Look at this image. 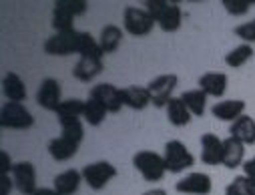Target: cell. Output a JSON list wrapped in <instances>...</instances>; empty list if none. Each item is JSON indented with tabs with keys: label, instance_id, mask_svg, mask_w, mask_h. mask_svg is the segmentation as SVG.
Instances as JSON below:
<instances>
[{
	"label": "cell",
	"instance_id": "obj_3",
	"mask_svg": "<svg viewBox=\"0 0 255 195\" xmlns=\"http://www.w3.org/2000/svg\"><path fill=\"white\" fill-rule=\"evenodd\" d=\"M155 18L145 10V8H139V6H127L123 10V30L131 36H137V38H143V36H149L155 28Z\"/></svg>",
	"mask_w": 255,
	"mask_h": 195
},
{
	"label": "cell",
	"instance_id": "obj_29",
	"mask_svg": "<svg viewBox=\"0 0 255 195\" xmlns=\"http://www.w3.org/2000/svg\"><path fill=\"white\" fill-rule=\"evenodd\" d=\"M107 107L101 103V101H97V99H87L85 101V115H83V119L91 125V127H99V125H103V121L107 119Z\"/></svg>",
	"mask_w": 255,
	"mask_h": 195
},
{
	"label": "cell",
	"instance_id": "obj_34",
	"mask_svg": "<svg viewBox=\"0 0 255 195\" xmlns=\"http://www.w3.org/2000/svg\"><path fill=\"white\" fill-rule=\"evenodd\" d=\"M12 189H14L12 175H2V177H0V195H10Z\"/></svg>",
	"mask_w": 255,
	"mask_h": 195
},
{
	"label": "cell",
	"instance_id": "obj_16",
	"mask_svg": "<svg viewBox=\"0 0 255 195\" xmlns=\"http://www.w3.org/2000/svg\"><path fill=\"white\" fill-rule=\"evenodd\" d=\"M83 171L79 169H67L54 177L52 181V189L58 193V195H77L79 189H81V183H83Z\"/></svg>",
	"mask_w": 255,
	"mask_h": 195
},
{
	"label": "cell",
	"instance_id": "obj_31",
	"mask_svg": "<svg viewBox=\"0 0 255 195\" xmlns=\"http://www.w3.org/2000/svg\"><path fill=\"white\" fill-rule=\"evenodd\" d=\"M221 4L231 16H243L255 4V0H221Z\"/></svg>",
	"mask_w": 255,
	"mask_h": 195
},
{
	"label": "cell",
	"instance_id": "obj_1",
	"mask_svg": "<svg viewBox=\"0 0 255 195\" xmlns=\"http://www.w3.org/2000/svg\"><path fill=\"white\" fill-rule=\"evenodd\" d=\"M89 10L87 0H56L52 8V28L56 32H71L75 28V18Z\"/></svg>",
	"mask_w": 255,
	"mask_h": 195
},
{
	"label": "cell",
	"instance_id": "obj_26",
	"mask_svg": "<svg viewBox=\"0 0 255 195\" xmlns=\"http://www.w3.org/2000/svg\"><path fill=\"white\" fill-rule=\"evenodd\" d=\"M165 111H167V119H169V123L173 127H185V125L191 123V119H193V115H191L187 105L181 101V97H173L167 103Z\"/></svg>",
	"mask_w": 255,
	"mask_h": 195
},
{
	"label": "cell",
	"instance_id": "obj_9",
	"mask_svg": "<svg viewBox=\"0 0 255 195\" xmlns=\"http://www.w3.org/2000/svg\"><path fill=\"white\" fill-rule=\"evenodd\" d=\"M211 189H213L211 177L207 173H201V171L189 173L175 183V191L183 193V195H209Z\"/></svg>",
	"mask_w": 255,
	"mask_h": 195
},
{
	"label": "cell",
	"instance_id": "obj_2",
	"mask_svg": "<svg viewBox=\"0 0 255 195\" xmlns=\"http://www.w3.org/2000/svg\"><path fill=\"white\" fill-rule=\"evenodd\" d=\"M133 167L141 173V177L147 183H157L167 173V165H165L163 155H159L157 151H149V149L137 151L133 155Z\"/></svg>",
	"mask_w": 255,
	"mask_h": 195
},
{
	"label": "cell",
	"instance_id": "obj_37",
	"mask_svg": "<svg viewBox=\"0 0 255 195\" xmlns=\"http://www.w3.org/2000/svg\"><path fill=\"white\" fill-rule=\"evenodd\" d=\"M141 195H167V191L165 189H149V191H145V193H141Z\"/></svg>",
	"mask_w": 255,
	"mask_h": 195
},
{
	"label": "cell",
	"instance_id": "obj_17",
	"mask_svg": "<svg viewBox=\"0 0 255 195\" xmlns=\"http://www.w3.org/2000/svg\"><path fill=\"white\" fill-rule=\"evenodd\" d=\"M245 101L243 99H227V101H219L211 107V115L219 121H227L233 123L237 121L241 115H245Z\"/></svg>",
	"mask_w": 255,
	"mask_h": 195
},
{
	"label": "cell",
	"instance_id": "obj_25",
	"mask_svg": "<svg viewBox=\"0 0 255 195\" xmlns=\"http://www.w3.org/2000/svg\"><path fill=\"white\" fill-rule=\"evenodd\" d=\"M123 36H125V30L117 24H107L101 34H99V44L103 48L105 54H115L123 42Z\"/></svg>",
	"mask_w": 255,
	"mask_h": 195
},
{
	"label": "cell",
	"instance_id": "obj_24",
	"mask_svg": "<svg viewBox=\"0 0 255 195\" xmlns=\"http://www.w3.org/2000/svg\"><path fill=\"white\" fill-rule=\"evenodd\" d=\"M229 135L239 139L243 145H255V119L249 115H241L237 121L231 123Z\"/></svg>",
	"mask_w": 255,
	"mask_h": 195
},
{
	"label": "cell",
	"instance_id": "obj_28",
	"mask_svg": "<svg viewBox=\"0 0 255 195\" xmlns=\"http://www.w3.org/2000/svg\"><path fill=\"white\" fill-rule=\"evenodd\" d=\"M255 56V48L251 46V44H239V46H235V48H231L227 54H225V64L227 67H231V69H239V67H243V64H247L251 58Z\"/></svg>",
	"mask_w": 255,
	"mask_h": 195
},
{
	"label": "cell",
	"instance_id": "obj_8",
	"mask_svg": "<svg viewBox=\"0 0 255 195\" xmlns=\"http://www.w3.org/2000/svg\"><path fill=\"white\" fill-rule=\"evenodd\" d=\"M115 177H117V167L111 161H105V159L89 163L87 167H83V179L95 191L105 189L109 185V181H113Z\"/></svg>",
	"mask_w": 255,
	"mask_h": 195
},
{
	"label": "cell",
	"instance_id": "obj_21",
	"mask_svg": "<svg viewBox=\"0 0 255 195\" xmlns=\"http://www.w3.org/2000/svg\"><path fill=\"white\" fill-rule=\"evenodd\" d=\"M2 95L12 103H24L26 101V95H28L26 85L18 73L10 71L2 77Z\"/></svg>",
	"mask_w": 255,
	"mask_h": 195
},
{
	"label": "cell",
	"instance_id": "obj_10",
	"mask_svg": "<svg viewBox=\"0 0 255 195\" xmlns=\"http://www.w3.org/2000/svg\"><path fill=\"white\" fill-rule=\"evenodd\" d=\"M81 139L77 137H71V135H65V133H60L58 137L50 139L48 143V155L54 159V161H69L77 155L79 147H81Z\"/></svg>",
	"mask_w": 255,
	"mask_h": 195
},
{
	"label": "cell",
	"instance_id": "obj_6",
	"mask_svg": "<svg viewBox=\"0 0 255 195\" xmlns=\"http://www.w3.org/2000/svg\"><path fill=\"white\" fill-rule=\"evenodd\" d=\"M163 159H165V165H167L169 173H183L189 167H193V163H195L193 153H191L189 147L179 139H171V141L165 143Z\"/></svg>",
	"mask_w": 255,
	"mask_h": 195
},
{
	"label": "cell",
	"instance_id": "obj_4",
	"mask_svg": "<svg viewBox=\"0 0 255 195\" xmlns=\"http://www.w3.org/2000/svg\"><path fill=\"white\" fill-rule=\"evenodd\" d=\"M0 125L12 131H26L34 125V115L24 107V103L6 101L0 109Z\"/></svg>",
	"mask_w": 255,
	"mask_h": 195
},
{
	"label": "cell",
	"instance_id": "obj_27",
	"mask_svg": "<svg viewBox=\"0 0 255 195\" xmlns=\"http://www.w3.org/2000/svg\"><path fill=\"white\" fill-rule=\"evenodd\" d=\"M181 101L187 105V109L191 111L193 117H203L205 115V107H207V95L201 89H189L181 95Z\"/></svg>",
	"mask_w": 255,
	"mask_h": 195
},
{
	"label": "cell",
	"instance_id": "obj_18",
	"mask_svg": "<svg viewBox=\"0 0 255 195\" xmlns=\"http://www.w3.org/2000/svg\"><path fill=\"white\" fill-rule=\"evenodd\" d=\"M54 115H56L60 127L79 123L83 119V115H85V101H81V99H67V101H62Z\"/></svg>",
	"mask_w": 255,
	"mask_h": 195
},
{
	"label": "cell",
	"instance_id": "obj_33",
	"mask_svg": "<svg viewBox=\"0 0 255 195\" xmlns=\"http://www.w3.org/2000/svg\"><path fill=\"white\" fill-rule=\"evenodd\" d=\"M12 169H14V163H12L10 155L6 151H0V173L2 175H12Z\"/></svg>",
	"mask_w": 255,
	"mask_h": 195
},
{
	"label": "cell",
	"instance_id": "obj_14",
	"mask_svg": "<svg viewBox=\"0 0 255 195\" xmlns=\"http://www.w3.org/2000/svg\"><path fill=\"white\" fill-rule=\"evenodd\" d=\"M201 161L203 165H221L223 163V141L215 133L201 135Z\"/></svg>",
	"mask_w": 255,
	"mask_h": 195
},
{
	"label": "cell",
	"instance_id": "obj_35",
	"mask_svg": "<svg viewBox=\"0 0 255 195\" xmlns=\"http://www.w3.org/2000/svg\"><path fill=\"white\" fill-rule=\"evenodd\" d=\"M243 175H249V177H255V155L253 157H249L243 165Z\"/></svg>",
	"mask_w": 255,
	"mask_h": 195
},
{
	"label": "cell",
	"instance_id": "obj_15",
	"mask_svg": "<svg viewBox=\"0 0 255 195\" xmlns=\"http://www.w3.org/2000/svg\"><path fill=\"white\" fill-rule=\"evenodd\" d=\"M103 69H105V64L101 56H79L73 69V77L83 83H91L103 73Z\"/></svg>",
	"mask_w": 255,
	"mask_h": 195
},
{
	"label": "cell",
	"instance_id": "obj_11",
	"mask_svg": "<svg viewBox=\"0 0 255 195\" xmlns=\"http://www.w3.org/2000/svg\"><path fill=\"white\" fill-rule=\"evenodd\" d=\"M36 103L44 109V111H52L56 113V109L62 103V91L56 79H42L38 91H36Z\"/></svg>",
	"mask_w": 255,
	"mask_h": 195
},
{
	"label": "cell",
	"instance_id": "obj_19",
	"mask_svg": "<svg viewBox=\"0 0 255 195\" xmlns=\"http://www.w3.org/2000/svg\"><path fill=\"white\" fill-rule=\"evenodd\" d=\"M121 97H123V105L133 111H143L151 105V95L147 87H139V85L125 87L121 89Z\"/></svg>",
	"mask_w": 255,
	"mask_h": 195
},
{
	"label": "cell",
	"instance_id": "obj_13",
	"mask_svg": "<svg viewBox=\"0 0 255 195\" xmlns=\"http://www.w3.org/2000/svg\"><path fill=\"white\" fill-rule=\"evenodd\" d=\"M12 179H14V187L22 195H32L38 189L36 187V169H34V165L30 161H18V163H14Z\"/></svg>",
	"mask_w": 255,
	"mask_h": 195
},
{
	"label": "cell",
	"instance_id": "obj_30",
	"mask_svg": "<svg viewBox=\"0 0 255 195\" xmlns=\"http://www.w3.org/2000/svg\"><path fill=\"white\" fill-rule=\"evenodd\" d=\"M225 195H255V177H249V175L235 177L225 187Z\"/></svg>",
	"mask_w": 255,
	"mask_h": 195
},
{
	"label": "cell",
	"instance_id": "obj_32",
	"mask_svg": "<svg viewBox=\"0 0 255 195\" xmlns=\"http://www.w3.org/2000/svg\"><path fill=\"white\" fill-rule=\"evenodd\" d=\"M233 32H235V36H239L245 44H253V42H255V18H253V20H247V22H243V24H239V26H235Z\"/></svg>",
	"mask_w": 255,
	"mask_h": 195
},
{
	"label": "cell",
	"instance_id": "obj_5",
	"mask_svg": "<svg viewBox=\"0 0 255 195\" xmlns=\"http://www.w3.org/2000/svg\"><path fill=\"white\" fill-rule=\"evenodd\" d=\"M44 52L50 56H71L79 54L81 50V30H71V32H54L48 36L42 44Z\"/></svg>",
	"mask_w": 255,
	"mask_h": 195
},
{
	"label": "cell",
	"instance_id": "obj_12",
	"mask_svg": "<svg viewBox=\"0 0 255 195\" xmlns=\"http://www.w3.org/2000/svg\"><path fill=\"white\" fill-rule=\"evenodd\" d=\"M89 97L101 101L107 107L109 113H119L125 107L123 105V97H121V89L115 87V85H111V83H99V85H95L91 89Z\"/></svg>",
	"mask_w": 255,
	"mask_h": 195
},
{
	"label": "cell",
	"instance_id": "obj_22",
	"mask_svg": "<svg viewBox=\"0 0 255 195\" xmlns=\"http://www.w3.org/2000/svg\"><path fill=\"white\" fill-rule=\"evenodd\" d=\"M227 75L225 73H205L199 77V89L207 95V97H215L221 99L227 91Z\"/></svg>",
	"mask_w": 255,
	"mask_h": 195
},
{
	"label": "cell",
	"instance_id": "obj_7",
	"mask_svg": "<svg viewBox=\"0 0 255 195\" xmlns=\"http://www.w3.org/2000/svg\"><path fill=\"white\" fill-rule=\"evenodd\" d=\"M179 85V77L175 73H165V75H159L155 77L147 89H149V95H151V105L157 107V109H165L167 103L173 99V93Z\"/></svg>",
	"mask_w": 255,
	"mask_h": 195
},
{
	"label": "cell",
	"instance_id": "obj_23",
	"mask_svg": "<svg viewBox=\"0 0 255 195\" xmlns=\"http://www.w3.org/2000/svg\"><path fill=\"white\" fill-rule=\"evenodd\" d=\"M245 163V145L235 139V137H227L223 139V163L227 169H237L239 165Z\"/></svg>",
	"mask_w": 255,
	"mask_h": 195
},
{
	"label": "cell",
	"instance_id": "obj_36",
	"mask_svg": "<svg viewBox=\"0 0 255 195\" xmlns=\"http://www.w3.org/2000/svg\"><path fill=\"white\" fill-rule=\"evenodd\" d=\"M32 195H58L54 189H50V187H38Z\"/></svg>",
	"mask_w": 255,
	"mask_h": 195
},
{
	"label": "cell",
	"instance_id": "obj_20",
	"mask_svg": "<svg viewBox=\"0 0 255 195\" xmlns=\"http://www.w3.org/2000/svg\"><path fill=\"white\" fill-rule=\"evenodd\" d=\"M155 22L165 32H177L181 28V24H183V10H181V6L175 4V2H165L163 10L155 18Z\"/></svg>",
	"mask_w": 255,
	"mask_h": 195
}]
</instances>
